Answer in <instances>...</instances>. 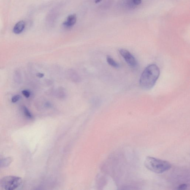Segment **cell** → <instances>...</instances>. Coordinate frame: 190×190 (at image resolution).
<instances>
[{"mask_svg": "<svg viewBox=\"0 0 190 190\" xmlns=\"http://www.w3.org/2000/svg\"><path fill=\"white\" fill-rule=\"evenodd\" d=\"M160 74L158 66L155 64H150L142 72L139 84L142 89L149 90L154 87Z\"/></svg>", "mask_w": 190, "mask_h": 190, "instance_id": "6da1fadb", "label": "cell"}, {"mask_svg": "<svg viewBox=\"0 0 190 190\" xmlns=\"http://www.w3.org/2000/svg\"><path fill=\"white\" fill-rule=\"evenodd\" d=\"M144 165L148 170L156 173H162L172 167L171 164L167 161L148 156L145 159Z\"/></svg>", "mask_w": 190, "mask_h": 190, "instance_id": "7a4b0ae2", "label": "cell"}, {"mask_svg": "<svg viewBox=\"0 0 190 190\" xmlns=\"http://www.w3.org/2000/svg\"><path fill=\"white\" fill-rule=\"evenodd\" d=\"M23 181L22 178L18 176H5L0 179V190H15L21 186Z\"/></svg>", "mask_w": 190, "mask_h": 190, "instance_id": "3957f363", "label": "cell"}, {"mask_svg": "<svg viewBox=\"0 0 190 190\" xmlns=\"http://www.w3.org/2000/svg\"><path fill=\"white\" fill-rule=\"evenodd\" d=\"M119 52L130 66L134 67L137 65L136 60L130 52L124 49H120Z\"/></svg>", "mask_w": 190, "mask_h": 190, "instance_id": "277c9868", "label": "cell"}, {"mask_svg": "<svg viewBox=\"0 0 190 190\" xmlns=\"http://www.w3.org/2000/svg\"><path fill=\"white\" fill-rule=\"evenodd\" d=\"M76 16L75 15H71L68 17L65 21L63 23V25L67 27L73 26L76 22Z\"/></svg>", "mask_w": 190, "mask_h": 190, "instance_id": "5b68a950", "label": "cell"}, {"mask_svg": "<svg viewBox=\"0 0 190 190\" xmlns=\"http://www.w3.org/2000/svg\"><path fill=\"white\" fill-rule=\"evenodd\" d=\"M25 23L23 21H20L17 23L14 26L13 31L15 34H18L23 31L25 27Z\"/></svg>", "mask_w": 190, "mask_h": 190, "instance_id": "8992f818", "label": "cell"}, {"mask_svg": "<svg viewBox=\"0 0 190 190\" xmlns=\"http://www.w3.org/2000/svg\"><path fill=\"white\" fill-rule=\"evenodd\" d=\"M13 161L12 157H8L0 159V168L8 167Z\"/></svg>", "mask_w": 190, "mask_h": 190, "instance_id": "52a82bcc", "label": "cell"}, {"mask_svg": "<svg viewBox=\"0 0 190 190\" xmlns=\"http://www.w3.org/2000/svg\"><path fill=\"white\" fill-rule=\"evenodd\" d=\"M107 61L108 63L110 66L115 68H118L120 66L118 63L114 60L111 57L108 56L107 57Z\"/></svg>", "mask_w": 190, "mask_h": 190, "instance_id": "ba28073f", "label": "cell"}, {"mask_svg": "<svg viewBox=\"0 0 190 190\" xmlns=\"http://www.w3.org/2000/svg\"><path fill=\"white\" fill-rule=\"evenodd\" d=\"M23 111L25 116L29 119H32L33 118V116L29 110L25 106L23 107Z\"/></svg>", "mask_w": 190, "mask_h": 190, "instance_id": "9c48e42d", "label": "cell"}, {"mask_svg": "<svg viewBox=\"0 0 190 190\" xmlns=\"http://www.w3.org/2000/svg\"><path fill=\"white\" fill-rule=\"evenodd\" d=\"M20 95H17L14 96L12 99V102L13 103H15L17 102L20 100Z\"/></svg>", "mask_w": 190, "mask_h": 190, "instance_id": "30bf717a", "label": "cell"}, {"mask_svg": "<svg viewBox=\"0 0 190 190\" xmlns=\"http://www.w3.org/2000/svg\"><path fill=\"white\" fill-rule=\"evenodd\" d=\"M22 93L26 98H29L31 94L30 91L28 90H23Z\"/></svg>", "mask_w": 190, "mask_h": 190, "instance_id": "8fae6325", "label": "cell"}, {"mask_svg": "<svg viewBox=\"0 0 190 190\" xmlns=\"http://www.w3.org/2000/svg\"><path fill=\"white\" fill-rule=\"evenodd\" d=\"M133 2L136 5H139L141 4L142 0H132Z\"/></svg>", "mask_w": 190, "mask_h": 190, "instance_id": "7c38bea8", "label": "cell"}, {"mask_svg": "<svg viewBox=\"0 0 190 190\" xmlns=\"http://www.w3.org/2000/svg\"><path fill=\"white\" fill-rule=\"evenodd\" d=\"M187 187V186L186 184H183L180 185V186H179L178 189L180 190L185 189Z\"/></svg>", "mask_w": 190, "mask_h": 190, "instance_id": "4fadbf2b", "label": "cell"}, {"mask_svg": "<svg viewBox=\"0 0 190 190\" xmlns=\"http://www.w3.org/2000/svg\"><path fill=\"white\" fill-rule=\"evenodd\" d=\"M44 75V74L40 72L36 74V76L39 78H42L43 77Z\"/></svg>", "mask_w": 190, "mask_h": 190, "instance_id": "5bb4252c", "label": "cell"}, {"mask_svg": "<svg viewBox=\"0 0 190 190\" xmlns=\"http://www.w3.org/2000/svg\"><path fill=\"white\" fill-rule=\"evenodd\" d=\"M101 1V0H96V3H99Z\"/></svg>", "mask_w": 190, "mask_h": 190, "instance_id": "9a60e30c", "label": "cell"}]
</instances>
